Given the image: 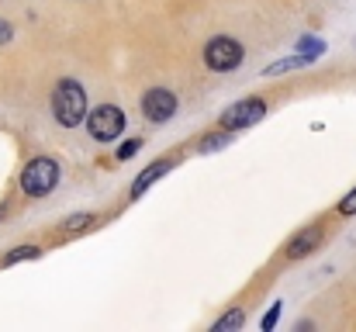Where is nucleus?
Listing matches in <instances>:
<instances>
[{"label":"nucleus","instance_id":"6e6552de","mask_svg":"<svg viewBox=\"0 0 356 332\" xmlns=\"http://www.w3.org/2000/svg\"><path fill=\"white\" fill-rule=\"evenodd\" d=\"M170 170H173V163H170V159H159V163H152L149 170H142V173L135 177V184H131V198H142V194H145L159 177H166Z\"/></svg>","mask_w":356,"mask_h":332},{"label":"nucleus","instance_id":"f257e3e1","mask_svg":"<svg viewBox=\"0 0 356 332\" xmlns=\"http://www.w3.org/2000/svg\"><path fill=\"white\" fill-rule=\"evenodd\" d=\"M52 114L63 128H76L87 118V90L76 80H59L52 90Z\"/></svg>","mask_w":356,"mask_h":332},{"label":"nucleus","instance_id":"39448f33","mask_svg":"<svg viewBox=\"0 0 356 332\" xmlns=\"http://www.w3.org/2000/svg\"><path fill=\"white\" fill-rule=\"evenodd\" d=\"M263 114H266V101H259V97H245V101L232 104L229 111H222V128H225V132L249 128V125L263 121Z\"/></svg>","mask_w":356,"mask_h":332},{"label":"nucleus","instance_id":"f8f14e48","mask_svg":"<svg viewBox=\"0 0 356 332\" xmlns=\"http://www.w3.org/2000/svg\"><path fill=\"white\" fill-rule=\"evenodd\" d=\"M90 221H94V215H73V219H66V232H83Z\"/></svg>","mask_w":356,"mask_h":332},{"label":"nucleus","instance_id":"f3484780","mask_svg":"<svg viewBox=\"0 0 356 332\" xmlns=\"http://www.w3.org/2000/svg\"><path fill=\"white\" fill-rule=\"evenodd\" d=\"M10 38H14V28H10V21H3V17H0V45H7Z\"/></svg>","mask_w":356,"mask_h":332},{"label":"nucleus","instance_id":"ddd939ff","mask_svg":"<svg viewBox=\"0 0 356 332\" xmlns=\"http://www.w3.org/2000/svg\"><path fill=\"white\" fill-rule=\"evenodd\" d=\"M225 142H229V135H225V132H218V135H208V142L201 145V152H211V149H222Z\"/></svg>","mask_w":356,"mask_h":332},{"label":"nucleus","instance_id":"dca6fc26","mask_svg":"<svg viewBox=\"0 0 356 332\" xmlns=\"http://www.w3.org/2000/svg\"><path fill=\"white\" fill-rule=\"evenodd\" d=\"M339 215H356V187L339 201Z\"/></svg>","mask_w":356,"mask_h":332},{"label":"nucleus","instance_id":"20e7f679","mask_svg":"<svg viewBox=\"0 0 356 332\" xmlns=\"http://www.w3.org/2000/svg\"><path fill=\"white\" fill-rule=\"evenodd\" d=\"M83 121H87L90 139H97V142H111V139H118L124 132V111L118 104H101V108L87 111Z\"/></svg>","mask_w":356,"mask_h":332},{"label":"nucleus","instance_id":"1a4fd4ad","mask_svg":"<svg viewBox=\"0 0 356 332\" xmlns=\"http://www.w3.org/2000/svg\"><path fill=\"white\" fill-rule=\"evenodd\" d=\"M298 56H305V63H312V59L325 56V42H322V38L305 35V38H298Z\"/></svg>","mask_w":356,"mask_h":332},{"label":"nucleus","instance_id":"9d476101","mask_svg":"<svg viewBox=\"0 0 356 332\" xmlns=\"http://www.w3.org/2000/svg\"><path fill=\"white\" fill-rule=\"evenodd\" d=\"M242 322H245V312L242 308H232L229 315H222L218 322H215V332H229V329H242Z\"/></svg>","mask_w":356,"mask_h":332},{"label":"nucleus","instance_id":"423d86ee","mask_svg":"<svg viewBox=\"0 0 356 332\" xmlns=\"http://www.w3.org/2000/svg\"><path fill=\"white\" fill-rule=\"evenodd\" d=\"M142 114H145L149 121L163 125V121H170V118L177 114V97H173L170 90H163V87H152V90L142 94Z\"/></svg>","mask_w":356,"mask_h":332},{"label":"nucleus","instance_id":"7ed1b4c3","mask_svg":"<svg viewBox=\"0 0 356 332\" xmlns=\"http://www.w3.org/2000/svg\"><path fill=\"white\" fill-rule=\"evenodd\" d=\"M242 59H245V49L238 45L236 38H229V35H218V38H211L204 45V63L215 73H232V70L242 66Z\"/></svg>","mask_w":356,"mask_h":332},{"label":"nucleus","instance_id":"4468645a","mask_svg":"<svg viewBox=\"0 0 356 332\" xmlns=\"http://www.w3.org/2000/svg\"><path fill=\"white\" fill-rule=\"evenodd\" d=\"M277 319H280V301H277V305H273V308L263 315V322H259V326H263V332L273 329V326H277Z\"/></svg>","mask_w":356,"mask_h":332},{"label":"nucleus","instance_id":"f03ea898","mask_svg":"<svg viewBox=\"0 0 356 332\" xmlns=\"http://www.w3.org/2000/svg\"><path fill=\"white\" fill-rule=\"evenodd\" d=\"M56 184H59V163L49 159V156L31 159L24 166V173H21V191L28 198H45V194L56 191Z\"/></svg>","mask_w":356,"mask_h":332},{"label":"nucleus","instance_id":"0eeeda50","mask_svg":"<svg viewBox=\"0 0 356 332\" xmlns=\"http://www.w3.org/2000/svg\"><path fill=\"white\" fill-rule=\"evenodd\" d=\"M322 235H325V228H322L318 221H315V225H308V228H301V232L287 242V256H291V260H305L308 253H315V249H318Z\"/></svg>","mask_w":356,"mask_h":332},{"label":"nucleus","instance_id":"2eb2a0df","mask_svg":"<svg viewBox=\"0 0 356 332\" xmlns=\"http://www.w3.org/2000/svg\"><path fill=\"white\" fill-rule=\"evenodd\" d=\"M138 149H142V139H131V142H124V145L118 149V159H131Z\"/></svg>","mask_w":356,"mask_h":332},{"label":"nucleus","instance_id":"9b49d317","mask_svg":"<svg viewBox=\"0 0 356 332\" xmlns=\"http://www.w3.org/2000/svg\"><path fill=\"white\" fill-rule=\"evenodd\" d=\"M17 260H38V246H21V249H14V253H7L3 256V263L10 267V263H17Z\"/></svg>","mask_w":356,"mask_h":332}]
</instances>
